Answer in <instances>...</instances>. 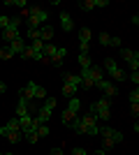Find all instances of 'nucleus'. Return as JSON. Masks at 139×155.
I'll use <instances>...</instances> for the list:
<instances>
[{
  "mask_svg": "<svg viewBox=\"0 0 139 155\" xmlns=\"http://www.w3.org/2000/svg\"><path fill=\"white\" fill-rule=\"evenodd\" d=\"M98 39H100V44L109 46V42H111V35H109V32H100V35H98Z\"/></svg>",
  "mask_w": 139,
  "mask_h": 155,
  "instance_id": "obj_24",
  "label": "nucleus"
},
{
  "mask_svg": "<svg viewBox=\"0 0 139 155\" xmlns=\"http://www.w3.org/2000/svg\"><path fill=\"white\" fill-rule=\"evenodd\" d=\"M19 97H21V100H26V102H33V100H46V91L42 88L40 84L28 81V84L19 91Z\"/></svg>",
  "mask_w": 139,
  "mask_h": 155,
  "instance_id": "obj_2",
  "label": "nucleus"
},
{
  "mask_svg": "<svg viewBox=\"0 0 139 155\" xmlns=\"http://www.w3.org/2000/svg\"><path fill=\"white\" fill-rule=\"evenodd\" d=\"M130 104H139V88H134L130 93Z\"/></svg>",
  "mask_w": 139,
  "mask_h": 155,
  "instance_id": "obj_28",
  "label": "nucleus"
},
{
  "mask_svg": "<svg viewBox=\"0 0 139 155\" xmlns=\"http://www.w3.org/2000/svg\"><path fill=\"white\" fill-rule=\"evenodd\" d=\"M130 81H134V88L139 86V72H130Z\"/></svg>",
  "mask_w": 139,
  "mask_h": 155,
  "instance_id": "obj_32",
  "label": "nucleus"
},
{
  "mask_svg": "<svg viewBox=\"0 0 139 155\" xmlns=\"http://www.w3.org/2000/svg\"><path fill=\"white\" fill-rule=\"evenodd\" d=\"M0 39H2V30H0Z\"/></svg>",
  "mask_w": 139,
  "mask_h": 155,
  "instance_id": "obj_39",
  "label": "nucleus"
},
{
  "mask_svg": "<svg viewBox=\"0 0 139 155\" xmlns=\"http://www.w3.org/2000/svg\"><path fill=\"white\" fill-rule=\"evenodd\" d=\"M12 56H14V53L12 51H9V46H0V58H2V60H9V58H12Z\"/></svg>",
  "mask_w": 139,
  "mask_h": 155,
  "instance_id": "obj_23",
  "label": "nucleus"
},
{
  "mask_svg": "<svg viewBox=\"0 0 139 155\" xmlns=\"http://www.w3.org/2000/svg\"><path fill=\"white\" fill-rule=\"evenodd\" d=\"M93 155H107V153H104V150H95Z\"/></svg>",
  "mask_w": 139,
  "mask_h": 155,
  "instance_id": "obj_37",
  "label": "nucleus"
},
{
  "mask_svg": "<svg viewBox=\"0 0 139 155\" xmlns=\"http://www.w3.org/2000/svg\"><path fill=\"white\" fill-rule=\"evenodd\" d=\"M65 56H67V49H65V46H58V49H56V53H53V58L49 60V63L56 65V67H60V65H63V60H65Z\"/></svg>",
  "mask_w": 139,
  "mask_h": 155,
  "instance_id": "obj_16",
  "label": "nucleus"
},
{
  "mask_svg": "<svg viewBox=\"0 0 139 155\" xmlns=\"http://www.w3.org/2000/svg\"><path fill=\"white\" fill-rule=\"evenodd\" d=\"M91 111L100 120H109V118H111V100H109V97H100L98 102H93Z\"/></svg>",
  "mask_w": 139,
  "mask_h": 155,
  "instance_id": "obj_4",
  "label": "nucleus"
},
{
  "mask_svg": "<svg viewBox=\"0 0 139 155\" xmlns=\"http://www.w3.org/2000/svg\"><path fill=\"white\" fill-rule=\"evenodd\" d=\"M79 65H81V70H88L91 67V56L88 53H79Z\"/></svg>",
  "mask_w": 139,
  "mask_h": 155,
  "instance_id": "obj_21",
  "label": "nucleus"
},
{
  "mask_svg": "<svg viewBox=\"0 0 139 155\" xmlns=\"http://www.w3.org/2000/svg\"><path fill=\"white\" fill-rule=\"evenodd\" d=\"M81 9H84V12H91V9H95V0H84V2H81Z\"/></svg>",
  "mask_w": 139,
  "mask_h": 155,
  "instance_id": "obj_26",
  "label": "nucleus"
},
{
  "mask_svg": "<svg viewBox=\"0 0 139 155\" xmlns=\"http://www.w3.org/2000/svg\"><path fill=\"white\" fill-rule=\"evenodd\" d=\"M95 86H98L100 91L104 93V97H116V93H118L116 84H111V81H104V79H102V81H98Z\"/></svg>",
  "mask_w": 139,
  "mask_h": 155,
  "instance_id": "obj_13",
  "label": "nucleus"
},
{
  "mask_svg": "<svg viewBox=\"0 0 139 155\" xmlns=\"http://www.w3.org/2000/svg\"><path fill=\"white\" fill-rule=\"evenodd\" d=\"M51 155H63V150H60V148H53V150H51Z\"/></svg>",
  "mask_w": 139,
  "mask_h": 155,
  "instance_id": "obj_36",
  "label": "nucleus"
},
{
  "mask_svg": "<svg viewBox=\"0 0 139 155\" xmlns=\"http://www.w3.org/2000/svg\"><path fill=\"white\" fill-rule=\"evenodd\" d=\"M100 134H102V146L104 148H111V146L123 141V134L116 132V130H111V127H100Z\"/></svg>",
  "mask_w": 139,
  "mask_h": 155,
  "instance_id": "obj_5",
  "label": "nucleus"
},
{
  "mask_svg": "<svg viewBox=\"0 0 139 155\" xmlns=\"http://www.w3.org/2000/svg\"><path fill=\"white\" fill-rule=\"evenodd\" d=\"M91 77H93V81L98 84V81H102V79H104V72L100 70V67H95V65H91Z\"/></svg>",
  "mask_w": 139,
  "mask_h": 155,
  "instance_id": "obj_20",
  "label": "nucleus"
},
{
  "mask_svg": "<svg viewBox=\"0 0 139 155\" xmlns=\"http://www.w3.org/2000/svg\"><path fill=\"white\" fill-rule=\"evenodd\" d=\"M23 116H30V102L19 100V104H16V118H23Z\"/></svg>",
  "mask_w": 139,
  "mask_h": 155,
  "instance_id": "obj_17",
  "label": "nucleus"
},
{
  "mask_svg": "<svg viewBox=\"0 0 139 155\" xmlns=\"http://www.w3.org/2000/svg\"><path fill=\"white\" fill-rule=\"evenodd\" d=\"M51 37H53V28L51 26H42L40 28V39L42 42H49Z\"/></svg>",
  "mask_w": 139,
  "mask_h": 155,
  "instance_id": "obj_18",
  "label": "nucleus"
},
{
  "mask_svg": "<svg viewBox=\"0 0 139 155\" xmlns=\"http://www.w3.org/2000/svg\"><path fill=\"white\" fill-rule=\"evenodd\" d=\"M0 139H2V137H0Z\"/></svg>",
  "mask_w": 139,
  "mask_h": 155,
  "instance_id": "obj_40",
  "label": "nucleus"
},
{
  "mask_svg": "<svg viewBox=\"0 0 139 155\" xmlns=\"http://www.w3.org/2000/svg\"><path fill=\"white\" fill-rule=\"evenodd\" d=\"M28 39H30V42L40 39V28H28Z\"/></svg>",
  "mask_w": 139,
  "mask_h": 155,
  "instance_id": "obj_25",
  "label": "nucleus"
},
{
  "mask_svg": "<svg viewBox=\"0 0 139 155\" xmlns=\"http://www.w3.org/2000/svg\"><path fill=\"white\" fill-rule=\"evenodd\" d=\"M91 28H81L79 30V46H81V53H88V46H91Z\"/></svg>",
  "mask_w": 139,
  "mask_h": 155,
  "instance_id": "obj_12",
  "label": "nucleus"
},
{
  "mask_svg": "<svg viewBox=\"0 0 139 155\" xmlns=\"http://www.w3.org/2000/svg\"><path fill=\"white\" fill-rule=\"evenodd\" d=\"M81 86V79L79 74H65V84H63V95L65 97H74L77 91H79Z\"/></svg>",
  "mask_w": 139,
  "mask_h": 155,
  "instance_id": "obj_6",
  "label": "nucleus"
},
{
  "mask_svg": "<svg viewBox=\"0 0 139 155\" xmlns=\"http://www.w3.org/2000/svg\"><path fill=\"white\" fill-rule=\"evenodd\" d=\"M9 26V16H0V30H5Z\"/></svg>",
  "mask_w": 139,
  "mask_h": 155,
  "instance_id": "obj_31",
  "label": "nucleus"
},
{
  "mask_svg": "<svg viewBox=\"0 0 139 155\" xmlns=\"http://www.w3.org/2000/svg\"><path fill=\"white\" fill-rule=\"evenodd\" d=\"M7 91V84H5V81H0V93H5Z\"/></svg>",
  "mask_w": 139,
  "mask_h": 155,
  "instance_id": "obj_35",
  "label": "nucleus"
},
{
  "mask_svg": "<svg viewBox=\"0 0 139 155\" xmlns=\"http://www.w3.org/2000/svg\"><path fill=\"white\" fill-rule=\"evenodd\" d=\"M40 137H49V125H40V127H37V139H40Z\"/></svg>",
  "mask_w": 139,
  "mask_h": 155,
  "instance_id": "obj_27",
  "label": "nucleus"
},
{
  "mask_svg": "<svg viewBox=\"0 0 139 155\" xmlns=\"http://www.w3.org/2000/svg\"><path fill=\"white\" fill-rule=\"evenodd\" d=\"M5 139H7V141H12V143H19L21 139H23V132H12V134H7Z\"/></svg>",
  "mask_w": 139,
  "mask_h": 155,
  "instance_id": "obj_22",
  "label": "nucleus"
},
{
  "mask_svg": "<svg viewBox=\"0 0 139 155\" xmlns=\"http://www.w3.org/2000/svg\"><path fill=\"white\" fill-rule=\"evenodd\" d=\"M26 16H28V26L30 28H42V23L49 21V12L42 9V7H28Z\"/></svg>",
  "mask_w": 139,
  "mask_h": 155,
  "instance_id": "obj_3",
  "label": "nucleus"
},
{
  "mask_svg": "<svg viewBox=\"0 0 139 155\" xmlns=\"http://www.w3.org/2000/svg\"><path fill=\"white\" fill-rule=\"evenodd\" d=\"M121 56H123V60L130 65V70H132V72H139V51L123 49V51H121Z\"/></svg>",
  "mask_w": 139,
  "mask_h": 155,
  "instance_id": "obj_11",
  "label": "nucleus"
},
{
  "mask_svg": "<svg viewBox=\"0 0 139 155\" xmlns=\"http://www.w3.org/2000/svg\"><path fill=\"white\" fill-rule=\"evenodd\" d=\"M9 51L14 53V56H23V51H26V44H23V37H19V39H14V42H9Z\"/></svg>",
  "mask_w": 139,
  "mask_h": 155,
  "instance_id": "obj_14",
  "label": "nucleus"
},
{
  "mask_svg": "<svg viewBox=\"0 0 139 155\" xmlns=\"http://www.w3.org/2000/svg\"><path fill=\"white\" fill-rule=\"evenodd\" d=\"M72 130L74 132H79V134H91V137H98L100 134V127H98V118L93 111H86L81 120H72Z\"/></svg>",
  "mask_w": 139,
  "mask_h": 155,
  "instance_id": "obj_1",
  "label": "nucleus"
},
{
  "mask_svg": "<svg viewBox=\"0 0 139 155\" xmlns=\"http://www.w3.org/2000/svg\"><path fill=\"white\" fill-rule=\"evenodd\" d=\"M5 5H16V7H26V0H7Z\"/></svg>",
  "mask_w": 139,
  "mask_h": 155,
  "instance_id": "obj_30",
  "label": "nucleus"
},
{
  "mask_svg": "<svg viewBox=\"0 0 139 155\" xmlns=\"http://www.w3.org/2000/svg\"><path fill=\"white\" fill-rule=\"evenodd\" d=\"M72 155H86V150L79 146V148H74V150H72Z\"/></svg>",
  "mask_w": 139,
  "mask_h": 155,
  "instance_id": "obj_34",
  "label": "nucleus"
},
{
  "mask_svg": "<svg viewBox=\"0 0 139 155\" xmlns=\"http://www.w3.org/2000/svg\"><path fill=\"white\" fill-rule=\"evenodd\" d=\"M0 155H2V153H0Z\"/></svg>",
  "mask_w": 139,
  "mask_h": 155,
  "instance_id": "obj_41",
  "label": "nucleus"
},
{
  "mask_svg": "<svg viewBox=\"0 0 139 155\" xmlns=\"http://www.w3.org/2000/svg\"><path fill=\"white\" fill-rule=\"evenodd\" d=\"M79 109H81V102H79V97L74 95V97H70V104L65 107V111H63V123H72L74 118L79 116Z\"/></svg>",
  "mask_w": 139,
  "mask_h": 155,
  "instance_id": "obj_7",
  "label": "nucleus"
},
{
  "mask_svg": "<svg viewBox=\"0 0 139 155\" xmlns=\"http://www.w3.org/2000/svg\"><path fill=\"white\" fill-rule=\"evenodd\" d=\"M104 70L109 72V77H111L114 81H125V74H123V70L116 65V60H114V58H107L104 60Z\"/></svg>",
  "mask_w": 139,
  "mask_h": 155,
  "instance_id": "obj_10",
  "label": "nucleus"
},
{
  "mask_svg": "<svg viewBox=\"0 0 139 155\" xmlns=\"http://www.w3.org/2000/svg\"><path fill=\"white\" fill-rule=\"evenodd\" d=\"M130 111H132V116L137 118V114H139V104H130Z\"/></svg>",
  "mask_w": 139,
  "mask_h": 155,
  "instance_id": "obj_33",
  "label": "nucleus"
},
{
  "mask_svg": "<svg viewBox=\"0 0 139 155\" xmlns=\"http://www.w3.org/2000/svg\"><path fill=\"white\" fill-rule=\"evenodd\" d=\"M123 42H121V37L118 35H111V42H109V46H121Z\"/></svg>",
  "mask_w": 139,
  "mask_h": 155,
  "instance_id": "obj_29",
  "label": "nucleus"
},
{
  "mask_svg": "<svg viewBox=\"0 0 139 155\" xmlns=\"http://www.w3.org/2000/svg\"><path fill=\"white\" fill-rule=\"evenodd\" d=\"M19 26H21V19H19V16L9 19V26H7L5 30H2V39H5L7 44H9V42H14V39H19V37H21Z\"/></svg>",
  "mask_w": 139,
  "mask_h": 155,
  "instance_id": "obj_8",
  "label": "nucleus"
},
{
  "mask_svg": "<svg viewBox=\"0 0 139 155\" xmlns=\"http://www.w3.org/2000/svg\"><path fill=\"white\" fill-rule=\"evenodd\" d=\"M2 155H14V153H2Z\"/></svg>",
  "mask_w": 139,
  "mask_h": 155,
  "instance_id": "obj_38",
  "label": "nucleus"
},
{
  "mask_svg": "<svg viewBox=\"0 0 139 155\" xmlns=\"http://www.w3.org/2000/svg\"><path fill=\"white\" fill-rule=\"evenodd\" d=\"M53 109H56V100H53V97H46L44 100V104H42L40 107V111H37V123H42L44 125L46 120H49V118H51V114H53Z\"/></svg>",
  "mask_w": 139,
  "mask_h": 155,
  "instance_id": "obj_9",
  "label": "nucleus"
},
{
  "mask_svg": "<svg viewBox=\"0 0 139 155\" xmlns=\"http://www.w3.org/2000/svg\"><path fill=\"white\" fill-rule=\"evenodd\" d=\"M60 28H63L65 32L74 30V21H72V16H70L67 12H60Z\"/></svg>",
  "mask_w": 139,
  "mask_h": 155,
  "instance_id": "obj_15",
  "label": "nucleus"
},
{
  "mask_svg": "<svg viewBox=\"0 0 139 155\" xmlns=\"http://www.w3.org/2000/svg\"><path fill=\"white\" fill-rule=\"evenodd\" d=\"M56 49H58L56 44H44V51H42V53H44V63H49V60L53 58V53H56Z\"/></svg>",
  "mask_w": 139,
  "mask_h": 155,
  "instance_id": "obj_19",
  "label": "nucleus"
}]
</instances>
